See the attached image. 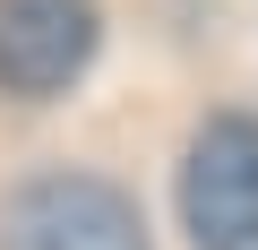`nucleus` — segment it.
Returning <instances> with one entry per match:
<instances>
[{"label":"nucleus","mask_w":258,"mask_h":250,"mask_svg":"<svg viewBox=\"0 0 258 250\" xmlns=\"http://www.w3.org/2000/svg\"><path fill=\"white\" fill-rule=\"evenodd\" d=\"M0 250H147V216L103 173H35L0 198Z\"/></svg>","instance_id":"1"},{"label":"nucleus","mask_w":258,"mask_h":250,"mask_svg":"<svg viewBox=\"0 0 258 250\" xmlns=\"http://www.w3.org/2000/svg\"><path fill=\"white\" fill-rule=\"evenodd\" d=\"M181 224L198 250H258V121L215 112L181 164Z\"/></svg>","instance_id":"2"},{"label":"nucleus","mask_w":258,"mask_h":250,"mask_svg":"<svg viewBox=\"0 0 258 250\" xmlns=\"http://www.w3.org/2000/svg\"><path fill=\"white\" fill-rule=\"evenodd\" d=\"M103 43V18H95V0H0V95H60L86 78Z\"/></svg>","instance_id":"3"}]
</instances>
